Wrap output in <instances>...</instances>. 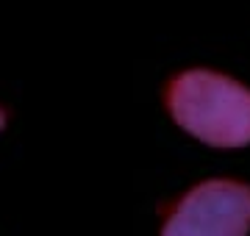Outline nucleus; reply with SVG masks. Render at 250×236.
<instances>
[{
	"instance_id": "obj_3",
	"label": "nucleus",
	"mask_w": 250,
	"mask_h": 236,
	"mask_svg": "<svg viewBox=\"0 0 250 236\" xmlns=\"http://www.w3.org/2000/svg\"><path fill=\"white\" fill-rule=\"evenodd\" d=\"M3 125H6V111L0 109V131H3Z\"/></svg>"
},
{
	"instance_id": "obj_2",
	"label": "nucleus",
	"mask_w": 250,
	"mask_h": 236,
	"mask_svg": "<svg viewBox=\"0 0 250 236\" xmlns=\"http://www.w3.org/2000/svg\"><path fill=\"white\" fill-rule=\"evenodd\" d=\"M250 186L242 181L197 183L175 203L161 236H248Z\"/></svg>"
},
{
	"instance_id": "obj_1",
	"label": "nucleus",
	"mask_w": 250,
	"mask_h": 236,
	"mask_svg": "<svg viewBox=\"0 0 250 236\" xmlns=\"http://www.w3.org/2000/svg\"><path fill=\"white\" fill-rule=\"evenodd\" d=\"M164 106L187 134L220 150L250 145V89L217 70H184L170 78Z\"/></svg>"
}]
</instances>
